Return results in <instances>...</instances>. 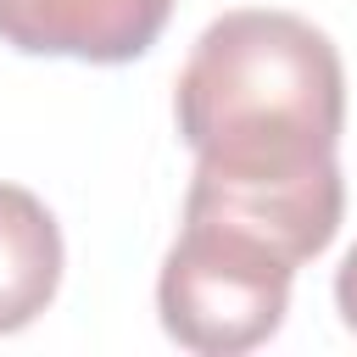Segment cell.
<instances>
[{"mask_svg":"<svg viewBox=\"0 0 357 357\" xmlns=\"http://www.w3.org/2000/svg\"><path fill=\"white\" fill-rule=\"evenodd\" d=\"M335 307H340V318H346V329L357 335V245L340 257V268H335Z\"/></svg>","mask_w":357,"mask_h":357,"instance_id":"5b68a950","label":"cell"},{"mask_svg":"<svg viewBox=\"0 0 357 357\" xmlns=\"http://www.w3.org/2000/svg\"><path fill=\"white\" fill-rule=\"evenodd\" d=\"M61 229L50 206L22 190L0 184V335L28 329L61 290Z\"/></svg>","mask_w":357,"mask_h":357,"instance_id":"277c9868","label":"cell"},{"mask_svg":"<svg viewBox=\"0 0 357 357\" xmlns=\"http://www.w3.org/2000/svg\"><path fill=\"white\" fill-rule=\"evenodd\" d=\"M167 17L173 0H0V45L22 56L123 67L162 39Z\"/></svg>","mask_w":357,"mask_h":357,"instance_id":"3957f363","label":"cell"},{"mask_svg":"<svg viewBox=\"0 0 357 357\" xmlns=\"http://www.w3.org/2000/svg\"><path fill=\"white\" fill-rule=\"evenodd\" d=\"M173 117L195 151L184 206L234 218L296 262L335 240L346 67L324 28L268 6L223 11L178 67Z\"/></svg>","mask_w":357,"mask_h":357,"instance_id":"6da1fadb","label":"cell"},{"mask_svg":"<svg viewBox=\"0 0 357 357\" xmlns=\"http://www.w3.org/2000/svg\"><path fill=\"white\" fill-rule=\"evenodd\" d=\"M296 257L273 245L268 234L184 206L178 240L162 257L156 273V312L162 329L201 351V357H234L279 335L290 312V279Z\"/></svg>","mask_w":357,"mask_h":357,"instance_id":"7a4b0ae2","label":"cell"}]
</instances>
